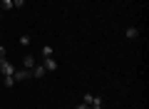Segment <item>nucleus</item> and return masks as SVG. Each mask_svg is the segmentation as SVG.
I'll use <instances>...</instances> for the list:
<instances>
[{
	"label": "nucleus",
	"mask_w": 149,
	"mask_h": 109,
	"mask_svg": "<svg viewBox=\"0 0 149 109\" xmlns=\"http://www.w3.org/2000/svg\"><path fill=\"white\" fill-rule=\"evenodd\" d=\"M30 77H32V69H25V67H20V69L15 67V72H13V79H15V82H25V79H30Z\"/></svg>",
	"instance_id": "f257e3e1"
},
{
	"label": "nucleus",
	"mask_w": 149,
	"mask_h": 109,
	"mask_svg": "<svg viewBox=\"0 0 149 109\" xmlns=\"http://www.w3.org/2000/svg\"><path fill=\"white\" fill-rule=\"evenodd\" d=\"M124 37H127V40H137V37H139V30H137L134 25H129L127 30H124Z\"/></svg>",
	"instance_id": "f03ea898"
},
{
	"label": "nucleus",
	"mask_w": 149,
	"mask_h": 109,
	"mask_svg": "<svg viewBox=\"0 0 149 109\" xmlns=\"http://www.w3.org/2000/svg\"><path fill=\"white\" fill-rule=\"evenodd\" d=\"M42 67L47 69V72H55V69H57V62H55V57H45V62H42Z\"/></svg>",
	"instance_id": "7ed1b4c3"
},
{
	"label": "nucleus",
	"mask_w": 149,
	"mask_h": 109,
	"mask_svg": "<svg viewBox=\"0 0 149 109\" xmlns=\"http://www.w3.org/2000/svg\"><path fill=\"white\" fill-rule=\"evenodd\" d=\"M45 72H47V69H45L42 65H35V67H32V77H35V79H42Z\"/></svg>",
	"instance_id": "20e7f679"
},
{
	"label": "nucleus",
	"mask_w": 149,
	"mask_h": 109,
	"mask_svg": "<svg viewBox=\"0 0 149 109\" xmlns=\"http://www.w3.org/2000/svg\"><path fill=\"white\" fill-rule=\"evenodd\" d=\"M35 57H32V55H25V57H22V67H25V69H32V67H35Z\"/></svg>",
	"instance_id": "39448f33"
},
{
	"label": "nucleus",
	"mask_w": 149,
	"mask_h": 109,
	"mask_svg": "<svg viewBox=\"0 0 149 109\" xmlns=\"http://www.w3.org/2000/svg\"><path fill=\"white\" fill-rule=\"evenodd\" d=\"M0 10H3V12L13 10V0H3V3H0Z\"/></svg>",
	"instance_id": "423d86ee"
},
{
	"label": "nucleus",
	"mask_w": 149,
	"mask_h": 109,
	"mask_svg": "<svg viewBox=\"0 0 149 109\" xmlns=\"http://www.w3.org/2000/svg\"><path fill=\"white\" fill-rule=\"evenodd\" d=\"M40 55H42V57H52V55H55V50H52V47H50V45H45Z\"/></svg>",
	"instance_id": "0eeeda50"
},
{
	"label": "nucleus",
	"mask_w": 149,
	"mask_h": 109,
	"mask_svg": "<svg viewBox=\"0 0 149 109\" xmlns=\"http://www.w3.org/2000/svg\"><path fill=\"white\" fill-rule=\"evenodd\" d=\"M17 42H20L22 47H27V45H30V35H20V40H17Z\"/></svg>",
	"instance_id": "6e6552de"
},
{
	"label": "nucleus",
	"mask_w": 149,
	"mask_h": 109,
	"mask_svg": "<svg viewBox=\"0 0 149 109\" xmlns=\"http://www.w3.org/2000/svg\"><path fill=\"white\" fill-rule=\"evenodd\" d=\"M5 87H15V79H13V74H5Z\"/></svg>",
	"instance_id": "1a4fd4ad"
},
{
	"label": "nucleus",
	"mask_w": 149,
	"mask_h": 109,
	"mask_svg": "<svg viewBox=\"0 0 149 109\" xmlns=\"http://www.w3.org/2000/svg\"><path fill=\"white\" fill-rule=\"evenodd\" d=\"M25 5V0H13V10H15V8H22Z\"/></svg>",
	"instance_id": "9d476101"
},
{
	"label": "nucleus",
	"mask_w": 149,
	"mask_h": 109,
	"mask_svg": "<svg viewBox=\"0 0 149 109\" xmlns=\"http://www.w3.org/2000/svg\"><path fill=\"white\" fill-rule=\"evenodd\" d=\"M74 109H90V107H87V104L82 102V104H77V107H74Z\"/></svg>",
	"instance_id": "9b49d317"
},
{
	"label": "nucleus",
	"mask_w": 149,
	"mask_h": 109,
	"mask_svg": "<svg viewBox=\"0 0 149 109\" xmlns=\"http://www.w3.org/2000/svg\"><path fill=\"white\" fill-rule=\"evenodd\" d=\"M90 109H102V104H90Z\"/></svg>",
	"instance_id": "f8f14e48"
},
{
	"label": "nucleus",
	"mask_w": 149,
	"mask_h": 109,
	"mask_svg": "<svg viewBox=\"0 0 149 109\" xmlns=\"http://www.w3.org/2000/svg\"><path fill=\"white\" fill-rule=\"evenodd\" d=\"M3 52H5V47H3V45H0V57H3Z\"/></svg>",
	"instance_id": "ddd939ff"
},
{
	"label": "nucleus",
	"mask_w": 149,
	"mask_h": 109,
	"mask_svg": "<svg viewBox=\"0 0 149 109\" xmlns=\"http://www.w3.org/2000/svg\"><path fill=\"white\" fill-rule=\"evenodd\" d=\"M0 17H3V10H0Z\"/></svg>",
	"instance_id": "4468645a"
}]
</instances>
